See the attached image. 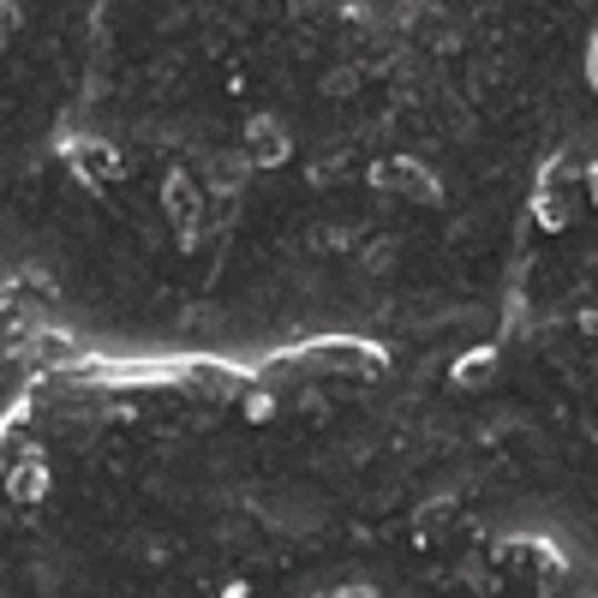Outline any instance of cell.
Returning <instances> with one entry per match:
<instances>
[{"mask_svg": "<svg viewBox=\"0 0 598 598\" xmlns=\"http://www.w3.org/2000/svg\"><path fill=\"white\" fill-rule=\"evenodd\" d=\"M592 78H598V49H592Z\"/></svg>", "mask_w": 598, "mask_h": 598, "instance_id": "6da1fadb", "label": "cell"}]
</instances>
